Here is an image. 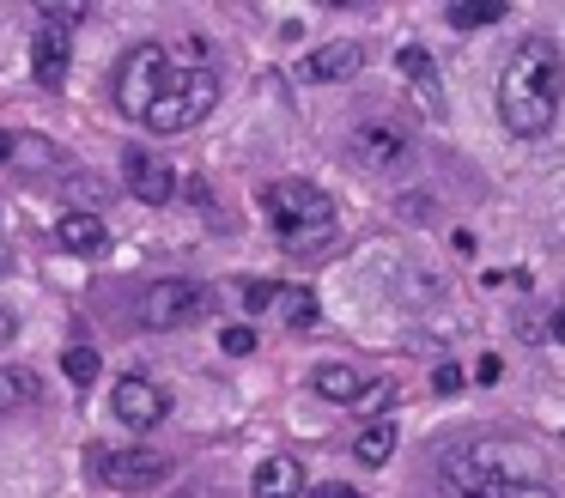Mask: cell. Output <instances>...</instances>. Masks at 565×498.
Wrapping results in <instances>:
<instances>
[{"mask_svg": "<svg viewBox=\"0 0 565 498\" xmlns=\"http://www.w3.org/2000/svg\"><path fill=\"white\" fill-rule=\"evenodd\" d=\"M438 486H481V493H511V498H553L547 486V456L529 438L481 432V438L450 444L438 462Z\"/></svg>", "mask_w": 565, "mask_h": 498, "instance_id": "1", "label": "cell"}, {"mask_svg": "<svg viewBox=\"0 0 565 498\" xmlns=\"http://www.w3.org/2000/svg\"><path fill=\"white\" fill-rule=\"evenodd\" d=\"M560 92H565V55L553 37H523L511 49L505 73H499V122L517 140H541L553 134L560 116Z\"/></svg>", "mask_w": 565, "mask_h": 498, "instance_id": "2", "label": "cell"}, {"mask_svg": "<svg viewBox=\"0 0 565 498\" xmlns=\"http://www.w3.org/2000/svg\"><path fill=\"white\" fill-rule=\"evenodd\" d=\"M262 207L274 220V238L286 249H328L335 243V200L304 177H286V182H268L262 189Z\"/></svg>", "mask_w": 565, "mask_h": 498, "instance_id": "3", "label": "cell"}, {"mask_svg": "<svg viewBox=\"0 0 565 498\" xmlns=\"http://www.w3.org/2000/svg\"><path fill=\"white\" fill-rule=\"evenodd\" d=\"M213 103H219V73H213L207 61H182L177 73H170V85H164V98L146 110L141 128H152V134H182V128L207 122Z\"/></svg>", "mask_w": 565, "mask_h": 498, "instance_id": "4", "label": "cell"}, {"mask_svg": "<svg viewBox=\"0 0 565 498\" xmlns=\"http://www.w3.org/2000/svg\"><path fill=\"white\" fill-rule=\"evenodd\" d=\"M170 73H177V61H170L164 43H134V49L122 55V67H116V103H122V116L146 122V110L164 98Z\"/></svg>", "mask_w": 565, "mask_h": 498, "instance_id": "5", "label": "cell"}, {"mask_svg": "<svg viewBox=\"0 0 565 498\" xmlns=\"http://www.w3.org/2000/svg\"><path fill=\"white\" fill-rule=\"evenodd\" d=\"M85 462H92V474H98L103 486H116V493H146V486H159V480L170 474V462H164L159 450H146V444H92Z\"/></svg>", "mask_w": 565, "mask_h": 498, "instance_id": "6", "label": "cell"}, {"mask_svg": "<svg viewBox=\"0 0 565 498\" xmlns=\"http://www.w3.org/2000/svg\"><path fill=\"white\" fill-rule=\"evenodd\" d=\"M207 286L201 279H152L141 292V322L146 328H189V322H201L207 317Z\"/></svg>", "mask_w": 565, "mask_h": 498, "instance_id": "7", "label": "cell"}, {"mask_svg": "<svg viewBox=\"0 0 565 498\" xmlns=\"http://www.w3.org/2000/svg\"><path fill=\"white\" fill-rule=\"evenodd\" d=\"M407 159H414V140H407L402 122H359L353 128V164L359 171H371V177H395V171H407Z\"/></svg>", "mask_w": 565, "mask_h": 498, "instance_id": "8", "label": "cell"}, {"mask_svg": "<svg viewBox=\"0 0 565 498\" xmlns=\"http://www.w3.org/2000/svg\"><path fill=\"white\" fill-rule=\"evenodd\" d=\"M110 414H116L128 432H152V425L170 419V389L152 383V377H116V389H110Z\"/></svg>", "mask_w": 565, "mask_h": 498, "instance_id": "9", "label": "cell"}, {"mask_svg": "<svg viewBox=\"0 0 565 498\" xmlns=\"http://www.w3.org/2000/svg\"><path fill=\"white\" fill-rule=\"evenodd\" d=\"M122 182H128V195L146 200V207H164V200L177 195V171H170L159 152H146V146H128V152H122Z\"/></svg>", "mask_w": 565, "mask_h": 498, "instance_id": "10", "label": "cell"}, {"mask_svg": "<svg viewBox=\"0 0 565 498\" xmlns=\"http://www.w3.org/2000/svg\"><path fill=\"white\" fill-rule=\"evenodd\" d=\"M67 67H73V31L67 24H43L37 37H31V73H37V85L43 92H61Z\"/></svg>", "mask_w": 565, "mask_h": 498, "instance_id": "11", "label": "cell"}, {"mask_svg": "<svg viewBox=\"0 0 565 498\" xmlns=\"http://www.w3.org/2000/svg\"><path fill=\"white\" fill-rule=\"evenodd\" d=\"M365 67V49L359 43H323V49H310L298 61V80L304 85H335V80H353Z\"/></svg>", "mask_w": 565, "mask_h": 498, "instance_id": "12", "label": "cell"}, {"mask_svg": "<svg viewBox=\"0 0 565 498\" xmlns=\"http://www.w3.org/2000/svg\"><path fill=\"white\" fill-rule=\"evenodd\" d=\"M55 243L67 249V256H103V249H110V225H103L98 213H61Z\"/></svg>", "mask_w": 565, "mask_h": 498, "instance_id": "13", "label": "cell"}, {"mask_svg": "<svg viewBox=\"0 0 565 498\" xmlns=\"http://www.w3.org/2000/svg\"><path fill=\"white\" fill-rule=\"evenodd\" d=\"M249 493L256 498H304V468L292 456H268V462H256Z\"/></svg>", "mask_w": 565, "mask_h": 498, "instance_id": "14", "label": "cell"}, {"mask_svg": "<svg viewBox=\"0 0 565 498\" xmlns=\"http://www.w3.org/2000/svg\"><path fill=\"white\" fill-rule=\"evenodd\" d=\"M310 383H317V395H328V401H359V395H371V377H365L359 365H317V371H310Z\"/></svg>", "mask_w": 565, "mask_h": 498, "instance_id": "15", "label": "cell"}, {"mask_svg": "<svg viewBox=\"0 0 565 498\" xmlns=\"http://www.w3.org/2000/svg\"><path fill=\"white\" fill-rule=\"evenodd\" d=\"M395 444H402V432H395L389 419H371L359 438H353V462H365V468H389Z\"/></svg>", "mask_w": 565, "mask_h": 498, "instance_id": "16", "label": "cell"}, {"mask_svg": "<svg viewBox=\"0 0 565 498\" xmlns=\"http://www.w3.org/2000/svg\"><path fill=\"white\" fill-rule=\"evenodd\" d=\"M395 67H402V80L414 85L425 103H438V67H432V55H425L420 43H402V49H395Z\"/></svg>", "mask_w": 565, "mask_h": 498, "instance_id": "17", "label": "cell"}, {"mask_svg": "<svg viewBox=\"0 0 565 498\" xmlns=\"http://www.w3.org/2000/svg\"><path fill=\"white\" fill-rule=\"evenodd\" d=\"M43 395V383L24 371V365H0V414H19Z\"/></svg>", "mask_w": 565, "mask_h": 498, "instance_id": "18", "label": "cell"}, {"mask_svg": "<svg viewBox=\"0 0 565 498\" xmlns=\"http://www.w3.org/2000/svg\"><path fill=\"white\" fill-rule=\"evenodd\" d=\"M505 19V0H450V24L456 31H481V24Z\"/></svg>", "mask_w": 565, "mask_h": 498, "instance_id": "19", "label": "cell"}, {"mask_svg": "<svg viewBox=\"0 0 565 498\" xmlns=\"http://www.w3.org/2000/svg\"><path fill=\"white\" fill-rule=\"evenodd\" d=\"M98 365H103V359L92 353V347H67V353H61V371H67V383H80V389L98 377Z\"/></svg>", "mask_w": 565, "mask_h": 498, "instance_id": "20", "label": "cell"}, {"mask_svg": "<svg viewBox=\"0 0 565 498\" xmlns=\"http://www.w3.org/2000/svg\"><path fill=\"white\" fill-rule=\"evenodd\" d=\"M280 310L292 328H310V322L323 317V304H317V292H280Z\"/></svg>", "mask_w": 565, "mask_h": 498, "instance_id": "21", "label": "cell"}, {"mask_svg": "<svg viewBox=\"0 0 565 498\" xmlns=\"http://www.w3.org/2000/svg\"><path fill=\"white\" fill-rule=\"evenodd\" d=\"M31 6H37V13H43L49 24H80L92 0H31Z\"/></svg>", "mask_w": 565, "mask_h": 498, "instance_id": "22", "label": "cell"}, {"mask_svg": "<svg viewBox=\"0 0 565 498\" xmlns=\"http://www.w3.org/2000/svg\"><path fill=\"white\" fill-rule=\"evenodd\" d=\"M268 304H280V286H268V279H249V286H243V310L256 317V310H268Z\"/></svg>", "mask_w": 565, "mask_h": 498, "instance_id": "23", "label": "cell"}, {"mask_svg": "<svg viewBox=\"0 0 565 498\" xmlns=\"http://www.w3.org/2000/svg\"><path fill=\"white\" fill-rule=\"evenodd\" d=\"M219 347L231 353V359H249V353H256V328H225Z\"/></svg>", "mask_w": 565, "mask_h": 498, "instance_id": "24", "label": "cell"}, {"mask_svg": "<svg viewBox=\"0 0 565 498\" xmlns=\"http://www.w3.org/2000/svg\"><path fill=\"white\" fill-rule=\"evenodd\" d=\"M432 389H438V395H456V389H463V371H456V365H438V371H432Z\"/></svg>", "mask_w": 565, "mask_h": 498, "instance_id": "25", "label": "cell"}, {"mask_svg": "<svg viewBox=\"0 0 565 498\" xmlns=\"http://www.w3.org/2000/svg\"><path fill=\"white\" fill-rule=\"evenodd\" d=\"M310 498H365V493H353L346 480H323V486H310Z\"/></svg>", "mask_w": 565, "mask_h": 498, "instance_id": "26", "label": "cell"}, {"mask_svg": "<svg viewBox=\"0 0 565 498\" xmlns=\"http://www.w3.org/2000/svg\"><path fill=\"white\" fill-rule=\"evenodd\" d=\"M499 371H505V365H499V353H486V359L474 365V383H499Z\"/></svg>", "mask_w": 565, "mask_h": 498, "instance_id": "27", "label": "cell"}, {"mask_svg": "<svg viewBox=\"0 0 565 498\" xmlns=\"http://www.w3.org/2000/svg\"><path fill=\"white\" fill-rule=\"evenodd\" d=\"M444 498H511V493H481V486H444Z\"/></svg>", "mask_w": 565, "mask_h": 498, "instance_id": "28", "label": "cell"}, {"mask_svg": "<svg viewBox=\"0 0 565 498\" xmlns=\"http://www.w3.org/2000/svg\"><path fill=\"white\" fill-rule=\"evenodd\" d=\"M6 340H13V310L0 304V347H6Z\"/></svg>", "mask_w": 565, "mask_h": 498, "instance_id": "29", "label": "cell"}, {"mask_svg": "<svg viewBox=\"0 0 565 498\" xmlns=\"http://www.w3.org/2000/svg\"><path fill=\"white\" fill-rule=\"evenodd\" d=\"M13 146H19V140H13V134H0V164L13 159Z\"/></svg>", "mask_w": 565, "mask_h": 498, "instance_id": "30", "label": "cell"}, {"mask_svg": "<svg viewBox=\"0 0 565 498\" xmlns=\"http://www.w3.org/2000/svg\"><path fill=\"white\" fill-rule=\"evenodd\" d=\"M553 340H565V310H560V317H553Z\"/></svg>", "mask_w": 565, "mask_h": 498, "instance_id": "31", "label": "cell"}, {"mask_svg": "<svg viewBox=\"0 0 565 498\" xmlns=\"http://www.w3.org/2000/svg\"><path fill=\"white\" fill-rule=\"evenodd\" d=\"M317 6H353V0H317Z\"/></svg>", "mask_w": 565, "mask_h": 498, "instance_id": "32", "label": "cell"}, {"mask_svg": "<svg viewBox=\"0 0 565 498\" xmlns=\"http://www.w3.org/2000/svg\"><path fill=\"white\" fill-rule=\"evenodd\" d=\"M0 274H13V261H6V256H0Z\"/></svg>", "mask_w": 565, "mask_h": 498, "instance_id": "33", "label": "cell"}]
</instances>
